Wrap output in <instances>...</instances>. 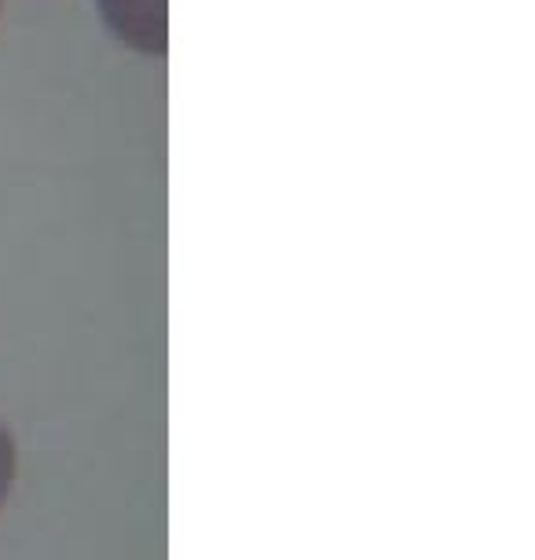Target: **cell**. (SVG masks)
<instances>
[{
	"label": "cell",
	"instance_id": "6da1fadb",
	"mask_svg": "<svg viewBox=\"0 0 535 560\" xmlns=\"http://www.w3.org/2000/svg\"><path fill=\"white\" fill-rule=\"evenodd\" d=\"M103 23L125 48L165 56L170 48V0H96Z\"/></svg>",
	"mask_w": 535,
	"mask_h": 560
},
{
	"label": "cell",
	"instance_id": "7a4b0ae2",
	"mask_svg": "<svg viewBox=\"0 0 535 560\" xmlns=\"http://www.w3.org/2000/svg\"><path fill=\"white\" fill-rule=\"evenodd\" d=\"M12 488H15V440L12 432L0 425V510L12 499Z\"/></svg>",
	"mask_w": 535,
	"mask_h": 560
},
{
	"label": "cell",
	"instance_id": "3957f363",
	"mask_svg": "<svg viewBox=\"0 0 535 560\" xmlns=\"http://www.w3.org/2000/svg\"><path fill=\"white\" fill-rule=\"evenodd\" d=\"M0 4H4V0H0Z\"/></svg>",
	"mask_w": 535,
	"mask_h": 560
}]
</instances>
